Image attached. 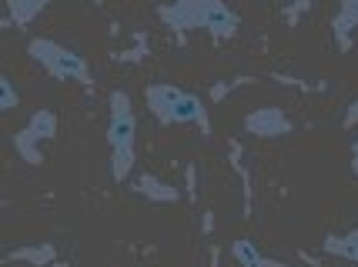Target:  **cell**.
<instances>
[{"label": "cell", "instance_id": "obj_1", "mask_svg": "<svg viewBox=\"0 0 358 267\" xmlns=\"http://www.w3.org/2000/svg\"><path fill=\"white\" fill-rule=\"evenodd\" d=\"M131 137H134V121H131L127 110H117L114 121H110V144L117 151H124V147H131Z\"/></svg>", "mask_w": 358, "mask_h": 267}, {"label": "cell", "instance_id": "obj_5", "mask_svg": "<svg viewBox=\"0 0 358 267\" xmlns=\"http://www.w3.org/2000/svg\"><path fill=\"white\" fill-rule=\"evenodd\" d=\"M355 154H358V144H355Z\"/></svg>", "mask_w": 358, "mask_h": 267}, {"label": "cell", "instance_id": "obj_2", "mask_svg": "<svg viewBox=\"0 0 358 267\" xmlns=\"http://www.w3.org/2000/svg\"><path fill=\"white\" fill-rule=\"evenodd\" d=\"M201 20L211 27V31H218V33H224V31H231L234 27V17L221 7V3H215V0H208V7H204V14H201Z\"/></svg>", "mask_w": 358, "mask_h": 267}, {"label": "cell", "instance_id": "obj_3", "mask_svg": "<svg viewBox=\"0 0 358 267\" xmlns=\"http://www.w3.org/2000/svg\"><path fill=\"white\" fill-rule=\"evenodd\" d=\"M234 257H238L245 267H262V257H258V254H255V247H251V244H245V241H241V244H234Z\"/></svg>", "mask_w": 358, "mask_h": 267}, {"label": "cell", "instance_id": "obj_4", "mask_svg": "<svg viewBox=\"0 0 358 267\" xmlns=\"http://www.w3.org/2000/svg\"><path fill=\"white\" fill-rule=\"evenodd\" d=\"M248 127H255V130H258V127H262V130H278L281 117L278 114H255V117L248 121Z\"/></svg>", "mask_w": 358, "mask_h": 267}]
</instances>
